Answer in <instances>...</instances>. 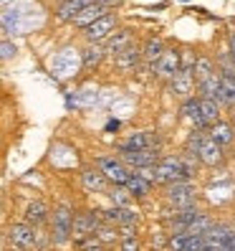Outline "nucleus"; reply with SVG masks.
<instances>
[{"mask_svg":"<svg viewBox=\"0 0 235 251\" xmlns=\"http://www.w3.org/2000/svg\"><path fill=\"white\" fill-rule=\"evenodd\" d=\"M104 224V211H81L73 216V241L81 244L89 236L96 233V228Z\"/></svg>","mask_w":235,"mask_h":251,"instance_id":"nucleus-1","label":"nucleus"},{"mask_svg":"<svg viewBox=\"0 0 235 251\" xmlns=\"http://www.w3.org/2000/svg\"><path fill=\"white\" fill-rule=\"evenodd\" d=\"M96 168L107 175V180L114 183V185H127L129 175H131V168L122 157H99L96 160Z\"/></svg>","mask_w":235,"mask_h":251,"instance_id":"nucleus-2","label":"nucleus"},{"mask_svg":"<svg viewBox=\"0 0 235 251\" xmlns=\"http://www.w3.org/2000/svg\"><path fill=\"white\" fill-rule=\"evenodd\" d=\"M73 239V213L71 208L61 205L53 211V244L56 246H66Z\"/></svg>","mask_w":235,"mask_h":251,"instance_id":"nucleus-3","label":"nucleus"},{"mask_svg":"<svg viewBox=\"0 0 235 251\" xmlns=\"http://www.w3.org/2000/svg\"><path fill=\"white\" fill-rule=\"evenodd\" d=\"M116 3H119V0H94V3L86 5V8H84V10H81L79 16L71 21V23L84 31L86 25H91V23H94V21H99L101 16H107V13H111V8H114Z\"/></svg>","mask_w":235,"mask_h":251,"instance_id":"nucleus-4","label":"nucleus"},{"mask_svg":"<svg viewBox=\"0 0 235 251\" xmlns=\"http://www.w3.org/2000/svg\"><path fill=\"white\" fill-rule=\"evenodd\" d=\"M114 28H116V16L114 13H107V16H101L99 21H94L91 25L84 28V38L89 43H101L111 36Z\"/></svg>","mask_w":235,"mask_h":251,"instance_id":"nucleus-5","label":"nucleus"},{"mask_svg":"<svg viewBox=\"0 0 235 251\" xmlns=\"http://www.w3.org/2000/svg\"><path fill=\"white\" fill-rule=\"evenodd\" d=\"M10 239H13V244H16L18 249H36L38 246V241H41V233H38V226H33V224H13L10 226Z\"/></svg>","mask_w":235,"mask_h":251,"instance_id":"nucleus-6","label":"nucleus"},{"mask_svg":"<svg viewBox=\"0 0 235 251\" xmlns=\"http://www.w3.org/2000/svg\"><path fill=\"white\" fill-rule=\"evenodd\" d=\"M167 203L174 208H185V205H195V185L192 180L172 183L167 190Z\"/></svg>","mask_w":235,"mask_h":251,"instance_id":"nucleus-7","label":"nucleus"},{"mask_svg":"<svg viewBox=\"0 0 235 251\" xmlns=\"http://www.w3.org/2000/svg\"><path fill=\"white\" fill-rule=\"evenodd\" d=\"M152 69H154V74H157L159 79H172L174 74L182 69V56H180V51H177V49H165V53L159 56V61H157Z\"/></svg>","mask_w":235,"mask_h":251,"instance_id":"nucleus-8","label":"nucleus"},{"mask_svg":"<svg viewBox=\"0 0 235 251\" xmlns=\"http://www.w3.org/2000/svg\"><path fill=\"white\" fill-rule=\"evenodd\" d=\"M142 61H144V51H142V46H137V43H129V46H127L124 51H119V53L114 56V64H116V69L124 71V74L134 71Z\"/></svg>","mask_w":235,"mask_h":251,"instance_id":"nucleus-9","label":"nucleus"},{"mask_svg":"<svg viewBox=\"0 0 235 251\" xmlns=\"http://www.w3.org/2000/svg\"><path fill=\"white\" fill-rule=\"evenodd\" d=\"M223 145H220L217 140H213L210 135H205L202 137V142H200V150H197V160L200 162H205V165H210V168H215V165H220L223 162Z\"/></svg>","mask_w":235,"mask_h":251,"instance_id":"nucleus-10","label":"nucleus"},{"mask_svg":"<svg viewBox=\"0 0 235 251\" xmlns=\"http://www.w3.org/2000/svg\"><path fill=\"white\" fill-rule=\"evenodd\" d=\"M119 157L127 162V165L131 170H137V168H147V165H157L159 157L154 150H122Z\"/></svg>","mask_w":235,"mask_h":251,"instance_id":"nucleus-11","label":"nucleus"},{"mask_svg":"<svg viewBox=\"0 0 235 251\" xmlns=\"http://www.w3.org/2000/svg\"><path fill=\"white\" fill-rule=\"evenodd\" d=\"M157 145H159V137L154 132H134L119 145V152L122 150H154Z\"/></svg>","mask_w":235,"mask_h":251,"instance_id":"nucleus-12","label":"nucleus"},{"mask_svg":"<svg viewBox=\"0 0 235 251\" xmlns=\"http://www.w3.org/2000/svg\"><path fill=\"white\" fill-rule=\"evenodd\" d=\"M51 69H53V74H58V76H73V74L79 71V58H76V53H73L71 49H66L58 56H53Z\"/></svg>","mask_w":235,"mask_h":251,"instance_id":"nucleus-13","label":"nucleus"},{"mask_svg":"<svg viewBox=\"0 0 235 251\" xmlns=\"http://www.w3.org/2000/svg\"><path fill=\"white\" fill-rule=\"evenodd\" d=\"M197 94L208 99H217L223 104V74H220V69H215L208 79L197 84Z\"/></svg>","mask_w":235,"mask_h":251,"instance_id":"nucleus-14","label":"nucleus"},{"mask_svg":"<svg viewBox=\"0 0 235 251\" xmlns=\"http://www.w3.org/2000/svg\"><path fill=\"white\" fill-rule=\"evenodd\" d=\"M182 114H185V120L192 125L195 129H208V122H205V117H202V104H200V99L187 97L185 104H182Z\"/></svg>","mask_w":235,"mask_h":251,"instance_id":"nucleus-15","label":"nucleus"},{"mask_svg":"<svg viewBox=\"0 0 235 251\" xmlns=\"http://www.w3.org/2000/svg\"><path fill=\"white\" fill-rule=\"evenodd\" d=\"M104 56H107V49H101L99 43H89V46L81 51V69L84 71H94L101 64Z\"/></svg>","mask_w":235,"mask_h":251,"instance_id":"nucleus-16","label":"nucleus"},{"mask_svg":"<svg viewBox=\"0 0 235 251\" xmlns=\"http://www.w3.org/2000/svg\"><path fill=\"white\" fill-rule=\"evenodd\" d=\"M129 43H134V41H131V31H129V28H122V31H114V33L107 38V53L114 58L119 51H124V49L129 46Z\"/></svg>","mask_w":235,"mask_h":251,"instance_id":"nucleus-17","label":"nucleus"},{"mask_svg":"<svg viewBox=\"0 0 235 251\" xmlns=\"http://www.w3.org/2000/svg\"><path fill=\"white\" fill-rule=\"evenodd\" d=\"M89 3H94V0H64L56 10V18L58 21H73Z\"/></svg>","mask_w":235,"mask_h":251,"instance_id":"nucleus-18","label":"nucleus"},{"mask_svg":"<svg viewBox=\"0 0 235 251\" xmlns=\"http://www.w3.org/2000/svg\"><path fill=\"white\" fill-rule=\"evenodd\" d=\"M48 205L43 203V201H31L28 203V208H25V221L28 224H33V226H41V224H46L48 221Z\"/></svg>","mask_w":235,"mask_h":251,"instance_id":"nucleus-19","label":"nucleus"},{"mask_svg":"<svg viewBox=\"0 0 235 251\" xmlns=\"http://www.w3.org/2000/svg\"><path fill=\"white\" fill-rule=\"evenodd\" d=\"M142 51H144V64H150V66H154L157 61H159V56L165 53V43H162V38H147V43L142 46Z\"/></svg>","mask_w":235,"mask_h":251,"instance_id":"nucleus-20","label":"nucleus"},{"mask_svg":"<svg viewBox=\"0 0 235 251\" xmlns=\"http://www.w3.org/2000/svg\"><path fill=\"white\" fill-rule=\"evenodd\" d=\"M81 178H84V188L86 190H96V193H99V190H104L107 188V175L104 173H101L99 168H89V170H84V175H81Z\"/></svg>","mask_w":235,"mask_h":251,"instance_id":"nucleus-21","label":"nucleus"},{"mask_svg":"<svg viewBox=\"0 0 235 251\" xmlns=\"http://www.w3.org/2000/svg\"><path fill=\"white\" fill-rule=\"evenodd\" d=\"M200 104H202V117H205L208 129H210L215 122H220V109H223V104L217 99H208V97H200Z\"/></svg>","mask_w":235,"mask_h":251,"instance_id":"nucleus-22","label":"nucleus"},{"mask_svg":"<svg viewBox=\"0 0 235 251\" xmlns=\"http://www.w3.org/2000/svg\"><path fill=\"white\" fill-rule=\"evenodd\" d=\"M127 188H129V193L134 198H144L152 190V180H147V178H142V175H137L134 170H131L129 180H127Z\"/></svg>","mask_w":235,"mask_h":251,"instance_id":"nucleus-23","label":"nucleus"},{"mask_svg":"<svg viewBox=\"0 0 235 251\" xmlns=\"http://www.w3.org/2000/svg\"><path fill=\"white\" fill-rule=\"evenodd\" d=\"M223 74V107H235V71Z\"/></svg>","mask_w":235,"mask_h":251,"instance_id":"nucleus-24","label":"nucleus"},{"mask_svg":"<svg viewBox=\"0 0 235 251\" xmlns=\"http://www.w3.org/2000/svg\"><path fill=\"white\" fill-rule=\"evenodd\" d=\"M208 135H210L213 140H217L223 147H225V145H230V142H233V137H235V135H233V127H230L228 122H215V125L208 129Z\"/></svg>","mask_w":235,"mask_h":251,"instance_id":"nucleus-25","label":"nucleus"},{"mask_svg":"<svg viewBox=\"0 0 235 251\" xmlns=\"http://www.w3.org/2000/svg\"><path fill=\"white\" fill-rule=\"evenodd\" d=\"M215 69H217V66L213 64L210 56H197V58H195V79H197V84L208 79Z\"/></svg>","mask_w":235,"mask_h":251,"instance_id":"nucleus-26","label":"nucleus"},{"mask_svg":"<svg viewBox=\"0 0 235 251\" xmlns=\"http://www.w3.org/2000/svg\"><path fill=\"white\" fill-rule=\"evenodd\" d=\"M94 236H99L101 244L109 246V244H114L116 239H119V228H116V224H107V221H104V224H101V226L96 228V233H94Z\"/></svg>","mask_w":235,"mask_h":251,"instance_id":"nucleus-27","label":"nucleus"},{"mask_svg":"<svg viewBox=\"0 0 235 251\" xmlns=\"http://www.w3.org/2000/svg\"><path fill=\"white\" fill-rule=\"evenodd\" d=\"M210 228H213V218H210L208 213H200V216L192 221V224L187 226V231H190V233H200V236H205Z\"/></svg>","mask_w":235,"mask_h":251,"instance_id":"nucleus-28","label":"nucleus"},{"mask_svg":"<svg viewBox=\"0 0 235 251\" xmlns=\"http://www.w3.org/2000/svg\"><path fill=\"white\" fill-rule=\"evenodd\" d=\"M109 198H111L114 205H127L129 198H134V196L129 193V188H127V185H114V190L109 193Z\"/></svg>","mask_w":235,"mask_h":251,"instance_id":"nucleus-29","label":"nucleus"},{"mask_svg":"<svg viewBox=\"0 0 235 251\" xmlns=\"http://www.w3.org/2000/svg\"><path fill=\"white\" fill-rule=\"evenodd\" d=\"M10 56H16V46H13L8 38H3V61H8Z\"/></svg>","mask_w":235,"mask_h":251,"instance_id":"nucleus-30","label":"nucleus"},{"mask_svg":"<svg viewBox=\"0 0 235 251\" xmlns=\"http://www.w3.org/2000/svg\"><path fill=\"white\" fill-rule=\"evenodd\" d=\"M122 249H127V251H131V249H139V244H137V239L134 236H129V239L122 244Z\"/></svg>","mask_w":235,"mask_h":251,"instance_id":"nucleus-31","label":"nucleus"},{"mask_svg":"<svg viewBox=\"0 0 235 251\" xmlns=\"http://www.w3.org/2000/svg\"><path fill=\"white\" fill-rule=\"evenodd\" d=\"M228 49H230V53L235 56V31L228 33Z\"/></svg>","mask_w":235,"mask_h":251,"instance_id":"nucleus-32","label":"nucleus"},{"mask_svg":"<svg viewBox=\"0 0 235 251\" xmlns=\"http://www.w3.org/2000/svg\"><path fill=\"white\" fill-rule=\"evenodd\" d=\"M116 127H119V122H116V120H114V122H109V125H107V129H109V132H111V129H116Z\"/></svg>","mask_w":235,"mask_h":251,"instance_id":"nucleus-33","label":"nucleus"}]
</instances>
